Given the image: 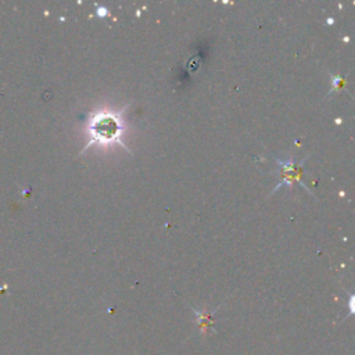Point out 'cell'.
Masks as SVG:
<instances>
[{
  "instance_id": "1",
  "label": "cell",
  "mask_w": 355,
  "mask_h": 355,
  "mask_svg": "<svg viewBox=\"0 0 355 355\" xmlns=\"http://www.w3.org/2000/svg\"><path fill=\"white\" fill-rule=\"evenodd\" d=\"M124 131L125 125L119 113L108 111V110H101L94 113L88 124V133L90 135V139L88 140L82 153H85L89 147H92L96 143H100L103 146H110L117 143L118 146L124 147L128 153L132 154V150H129L122 142Z\"/></svg>"
},
{
  "instance_id": "4",
  "label": "cell",
  "mask_w": 355,
  "mask_h": 355,
  "mask_svg": "<svg viewBox=\"0 0 355 355\" xmlns=\"http://www.w3.org/2000/svg\"><path fill=\"white\" fill-rule=\"evenodd\" d=\"M332 85H333V90H339L341 85H343V78L341 77H333L332 78ZM332 90V92H333Z\"/></svg>"
},
{
  "instance_id": "5",
  "label": "cell",
  "mask_w": 355,
  "mask_h": 355,
  "mask_svg": "<svg viewBox=\"0 0 355 355\" xmlns=\"http://www.w3.org/2000/svg\"><path fill=\"white\" fill-rule=\"evenodd\" d=\"M97 16H99V17L107 16V8H104V7L99 8V10H97Z\"/></svg>"
},
{
  "instance_id": "3",
  "label": "cell",
  "mask_w": 355,
  "mask_h": 355,
  "mask_svg": "<svg viewBox=\"0 0 355 355\" xmlns=\"http://www.w3.org/2000/svg\"><path fill=\"white\" fill-rule=\"evenodd\" d=\"M193 312L196 314V324L199 326L201 334L206 336L209 330H212L211 325H212V317H214V314L216 312V309L211 311V312H201V311H197V309L193 308ZM212 332H214V330H212Z\"/></svg>"
},
{
  "instance_id": "2",
  "label": "cell",
  "mask_w": 355,
  "mask_h": 355,
  "mask_svg": "<svg viewBox=\"0 0 355 355\" xmlns=\"http://www.w3.org/2000/svg\"><path fill=\"white\" fill-rule=\"evenodd\" d=\"M308 160V155L307 157H304L302 160L300 161H294L293 158H286V160H282V158H278V157H275V161L276 164L279 165V175H280V182H279L278 185L275 186V189L272 190V193H276L279 189L282 187V186H292L293 183H298V185L302 186V189H305L308 193L312 194V192L309 190L307 186L302 183L301 180V170H302V165H304V162ZM314 196V194H312ZM315 197V196H314Z\"/></svg>"
}]
</instances>
